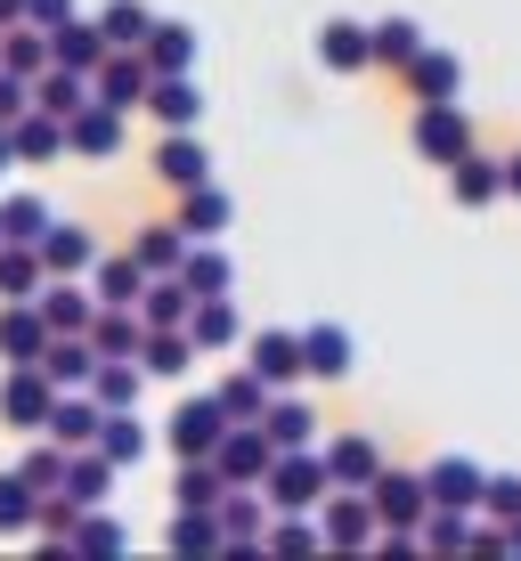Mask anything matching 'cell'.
<instances>
[{
	"label": "cell",
	"instance_id": "obj_54",
	"mask_svg": "<svg viewBox=\"0 0 521 561\" xmlns=\"http://www.w3.org/2000/svg\"><path fill=\"white\" fill-rule=\"evenodd\" d=\"M73 16V0H25V25H42V33H57Z\"/></svg>",
	"mask_w": 521,
	"mask_h": 561
},
{
	"label": "cell",
	"instance_id": "obj_36",
	"mask_svg": "<svg viewBox=\"0 0 521 561\" xmlns=\"http://www.w3.org/2000/svg\"><path fill=\"white\" fill-rule=\"evenodd\" d=\"M90 448H99L114 472H123V463H139V456H147V423L131 415V408H106V423H99V439H90Z\"/></svg>",
	"mask_w": 521,
	"mask_h": 561
},
{
	"label": "cell",
	"instance_id": "obj_25",
	"mask_svg": "<svg viewBox=\"0 0 521 561\" xmlns=\"http://www.w3.org/2000/svg\"><path fill=\"white\" fill-rule=\"evenodd\" d=\"M220 496H228V472L212 456H180V480H171V505H188V513H220Z\"/></svg>",
	"mask_w": 521,
	"mask_h": 561
},
{
	"label": "cell",
	"instance_id": "obj_42",
	"mask_svg": "<svg viewBox=\"0 0 521 561\" xmlns=\"http://www.w3.org/2000/svg\"><path fill=\"white\" fill-rule=\"evenodd\" d=\"M188 309H196L188 277H147V294H139V318L147 325H188Z\"/></svg>",
	"mask_w": 521,
	"mask_h": 561
},
{
	"label": "cell",
	"instance_id": "obj_17",
	"mask_svg": "<svg viewBox=\"0 0 521 561\" xmlns=\"http://www.w3.org/2000/svg\"><path fill=\"white\" fill-rule=\"evenodd\" d=\"M318 456H326V480H335V489H366V480L383 472V448H375L366 432H342V439H326Z\"/></svg>",
	"mask_w": 521,
	"mask_h": 561
},
{
	"label": "cell",
	"instance_id": "obj_3",
	"mask_svg": "<svg viewBox=\"0 0 521 561\" xmlns=\"http://www.w3.org/2000/svg\"><path fill=\"white\" fill-rule=\"evenodd\" d=\"M318 529H326V546H335V553H366V546H375V529H383L375 496H366V489H326Z\"/></svg>",
	"mask_w": 521,
	"mask_h": 561
},
{
	"label": "cell",
	"instance_id": "obj_48",
	"mask_svg": "<svg viewBox=\"0 0 521 561\" xmlns=\"http://www.w3.org/2000/svg\"><path fill=\"white\" fill-rule=\"evenodd\" d=\"M0 237L42 244V237H49V204H42V196H9V204H0Z\"/></svg>",
	"mask_w": 521,
	"mask_h": 561
},
{
	"label": "cell",
	"instance_id": "obj_51",
	"mask_svg": "<svg viewBox=\"0 0 521 561\" xmlns=\"http://www.w3.org/2000/svg\"><path fill=\"white\" fill-rule=\"evenodd\" d=\"M66 456H73V448H57V439L42 432V439H33V448H25V456H16V472H25V480H33V489H42V496H49V489H57V480H66Z\"/></svg>",
	"mask_w": 521,
	"mask_h": 561
},
{
	"label": "cell",
	"instance_id": "obj_31",
	"mask_svg": "<svg viewBox=\"0 0 521 561\" xmlns=\"http://www.w3.org/2000/svg\"><path fill=\"white\" fill-rule=\"evenodd\" d=\"M106 489H114V463L99 456V448H73L66 456V480H57V496H73V505H106Z\"/></svg>",
	"mask_w": 521,
	"mask_h": 561
},
{
	"label": "cell",
	"instance_id": "obj_43",
	"mask_svg": "<svg viewBox=\"0 0 521 561\" xmlns=\"http://www.w3.org/2000/svg\"><path fill=\"white\" fill-rule=\"evenodd\" d=\"M171 546L180 553H228V537H220V513H188V505H171Z\"/></svg>",
	"mask_w": 521,
	"mask_h": 561
},
{
	"label": "cell",
	"instance_id": "obj_15",
	"mask_svg": "<svg viewBox=\"0 0 521 561\" xmlns=\"http://www.w3.org/2000/svg\"><path fill=\"white\" fill-rule=\"evenodd\" d=\"M9 147H16V163H57V154H66V114L25 106V114L9 123Z\"/></svg>",
	"mask_w": 521,
	"mask_h": 561
},
{
	"label": "cell",
	"instance_id": "obj_27",
	"mask_svg": "<svg viewBox=\"0 0 521 561\" xmlns=\"http://www.w3.org/2000/svg\"><path fill=\"white\" fill-rule=\"evenodd\" d=\"M42 318H49V334H90L99 294H82L73 277H49V285H42Z\"/></svg>",
	"mask_w": 521,
	"mask_h": 561
},
{
	"label": "cell",
	"instance_id": "obj_1",
	"mask_svg": "<svg viewBox=\"0 0 521 561\" xmlns=\"http://www.w3.org/2000/svg\"><path fill=\"white\" fill-rule=\"evenodd\" d=\"M326 456H310V448H278L269 456V472H261V496H269V513H310V505H326Z\"/></svg>",
	"mask_w": 521,
	"mask_h": 561
},
{
	"label": "cell",
	"instance_id": "obj_58",
	"mask_svg": "<svg viewBox=\"0 0 521 561\" xmlns=\"http://www.w3.org/2000/svg\"><path fill=\"white\" fill-rule=\"evenodd\" d=\"M506 553H521V520H506Z\"/></svg>",
	"mask_w": 521,
	"mask_h": 561
},
{
	"label": "cell",
	"instance_id": "obj_19",
	"mask_svg": "<svg viewBox=\"0 0 521 561\" xmlns=\"http://www.w3.org/2000/svg\"><path fill=\"white\" fill-rule=\"evenodd\" d=\"M99 423H106V408H99L90 391H57V408H49L42 432L57 439V448H90V439H99Z\"/></svg>",
	"mask_w": 521,
	"mask_h": 561
},
{
	"label": "cell",
	"instance_id": "obj_34",
	"mask_svg": "<svg viewBox=\"0 0 521 561\" xmlns=\"http://www.w3.org/2000/svg\"><path fill=\"white\" fill-rule=\"evenodd\" d=\"M99 57H106V33H99V16H66V25L49 33V66H82V73H99Z\"/></svg>",
	"mask_w": 521,
	"mask_h": 561
},
{
	"label": "cell",
	"instance_id": "obj_23",
	"mask_svg": "<svg viewBox=\"0 0 521 561\" xmlns=\"http://www.w3.org/2000/svg\"><path fill=\"white\" fill-rule=\"evenodd\" d=\"M156 180L163 187H196V180H212V154L196 147V130H163V147H156Z\"/></svg>",
	"mask_w": 521,
	"mask_h": 561
},
{
	"label": "cell",
	"instance_id": "obj_49",
	"mask_svg": "<svg viewBox=\"0 0 521 561\" xmlns=\"http://www.w3.org/2000/svg\"><path fill=\"white\" fill-rule=\"evenodd\" d=\"M261 546H269V553H318V546H326V529H318L310 513H278Z\"/></svg>",
	"mask_w": 521,
	"mask_h": 561
},
{
	"label": "cell",
	"instance_id": "obj_32",
	"mask_svg": "<svg viewBox=\"0 0 521 561\" xmlns=\"http://www.w3.org/2000/svg\"><path fill=\"white\" fill-rule=\"evenodd\" d=\"M90 261H99V237H90V228L49 220V237H42V268H49V277H82Z\"/></svg>",
	"mask_w": 521,
	"mask_h": 561
},
{
	"label": "cell",
	"instance_id": "obj_21",
	"mask_svg": "<svg viewBox=\"0 0 521 561\" xmlns=\"http://www.w3.org/2000/svg\"><path fill=\"white\" fill-rule=\"evenodd\" d=\"M188 228L180 220H156V228H139V237H131V261L147 268V277H180V261H188Z\"/></svg>",
	"mask_w": 521,
	"mask_h": 561
},
{
	"label": "cell",
	"instance_id": "obj_30",
	"mask_svg": "<svg viewBox=\"0 0 521 561\" xmlns=\"http://www.w3.org/2000/svg\"><path fill=\"white\" fill-rule=\"evenodd\" d=\"M42 285H49L42 244H16V237H0V301H33Z\"/></svg>",
	"mask_w": 521,
	"mask_h": 561
},
{
	"label": "cell",
	"instance_id": "obj_28",
	"mask_svg": "<svg viewBox=\"0 0 521 561\" xmlns=\"http://www.w3.org/2000/svg\"><path fill=\"white\" fill-rule=\"evenodd\" d=\"M139 57H147L156 73H188V66H196V25L156 16V25H147V42H139Z\"/></svg>",
	"mask_w": 521,
	"mask_h": 561
},
{
	"label": "cell",
	"instance_id": "obj_4",
	"mask_svg": "<svg viewBox=\"0 0 521 561\" xmlns=\"http://www.w3.org/2000/svg\"><path fill=\"white\" fill-rule=\"evenodd\" d=\"M366 496H375V520H383V529H423V513H432L423 472H392V463L366 480Z\"/></svg>",
	"mask_w": 521,
	"mask_h": 561
},
{
	"label": "cell",
	"instance_id": "obj_53",
	"mask_svg": "<svg viewBox=\"0 0 521 561\" xmlns=\"http://www.w3.org/2000/svg\"><path fill=\"white\" fill-rule=\"evenodd\" d=\"M25 106H33V73H9V66H0V123H16Z\"/></svg>",
	"mask_w": 521,
	"mask_h": 561
},
{
	"label": "cell",
	"instance_id": "obj_52",
	"mask_svg": "<svg viewBox=\"0 0 521 561\" xmlns=\"http://www.w3.org/2000/svg\"><path fill=\"white\" fill-rule=\"evenodd\" d=\"M480 513L506 529V520H521V472H489L480 480Z\"/></svg>",
	"mask_w": 521,
	"mask_h": 561
},
{
	"label": "cell",
	"instance_id": "obj_13",
	"mask_svg": "<svg viewBox=\"0 0 521 561\" xmlns=\"http://www.w3.org/2000/svg\"><path fill=\"white\" fill-rule=\"evenodd\" d=\"M196 358H204V351H196V334H188V325H147V342H139L147 382H180Z\"/></svg>",
	"mask_w": 521,
	"mask_h": 561
},
{
	"label": "cell",
	"instance_id": "obj_12",
	"mask_svg": "<svg viewBox=\"0 0 521 561\" xmlns=\"http://www.w3.org/2000/svg\"><path fill=\"white\" fill-rule=\"evenodd\" d=\"M449 196L465 204V211L497 204V196H506V163H497V154H480V147H465V154L449 163Z\"/></svg>",
	"mask_w": 521,
	"mask_h": 561
},
{
	"label": "cell",
	"instance_id": "obj_2",
	"mask_svg": "<svg viewBox=\"0 0 521 561\" xmlns=\"http://www.w3.org/2000/svg\"><path fill=\"white\" fill-rule=\"evenodd\" d=\"M49 408H57V382H49V366H42V358H33V366H9V375H0V423H9V432H42Z\"/></svg>",
	"mask_w": 521,
	"mask_h": 561
},
{
	"label": "cell",
	"instance_id": "obj_40",
	"mask_svg": "<svg viewBox=\"0 0 521 561\" xmlns=\"http://www.w3.org/2000/svg\"><path fill=\"white\" fill-rule=\"evenodd\" d=\"M228 220H237V204H228L212 180H196V187H188V204H180V228H188V237H220Z\"/></svg>",
	"mask_w": 521,
	"mask_h": 561
},
{
	"label": "cell",
	"instance_id": "obj_38",
	"mask_svg": "<svg viewBox=\"0 0 521 561\" xmlns=\"http://www.w3.org/2000/svg\"><path fill=\"white\" fill-rule=\"evenodd\" d=\"M180 277H188V294H196V301H212V294H228V285H237V268H228V253H220V244H188V261H180Z\"/></svg>",
	"mask_w": 521,
	"mask_h": 561
},
{
	"label": "cell",
	"instance_id": "obj_10",
	"mask_svg": "<svg viewBox=\"0 0 521 561\" xmlns=\"http://www.w3.org/2000/svg\"><path fill=\"white\" fill-rule=\"evenodd\" d=\"M42 351H49L42 294H33V301H0V358H9V366H33Z\"/></svg>",
	"mask_w": 521,
	"mask_h": 561
},
{
	"label": "cell",
	"instance_id": "obj_35",
	"mask_svg": "<svg viewBox=\"0 0 521 561\" xmlns=\"http://www.w3.org/2000/svg\"><path fill=\"white\" fill-rule=\"evenodd\" d=\"M188 334H196V351H237L245 318H237V301H228V294H212V301L188 309Z\"/></svg>",
	"mask_w": 521,
	"mask_h": 561
},
{
	"label": "cell",
	"instance_id": "obj_39",
	"mask_svg": "<svg viewBox=\"0 0 521 561\" xmlns=\"http://www.w3.org/2000/svg\"><path fill=\"white\" fill-rule=\"evenodd\" d=\"M261 432L278 439V448H310V439H318V415H310V399H278V391H269Z\"/></svg>",
	"mask_w": 521,
	"mask_h": 561
},
{
	"label": "cell",
	"instance_id": "obj_5",
	"mask_svg": "<svg viewBox=\"0 0 521 561\" xmlns=\"http://www.w3.org/2000/svg\"><path fill=\"white\" fill-rule=\"evenodd\" d=\"M269 456H278V439H269L261 423H228V432H220V448H212V463L228 472V489H261Z\"/></svg>",
	"mask_w": 521,
	"mask_h": 561
},
{
	"label": "cell",
	"instance_id": "obj_8",
	"mask_svg": "<svg viewBox=\"0 0 521 561\" xmlns=\"http://www.w3.org/2000/svg\"><path fill=\"white\" fill-rule=\"evenodd\" d=\"M163 432H171V456H212V448H220V432H228V408L212 391L204 399H180Z\"/></svg>",
	"mask_w": 521,
	"mask_h": 561
},
{
	"label": "cell",
	"instance_id": "obj_29",
	"mask_svg": "<svg viewBox=\"0 0 521 561\" xmlns=\"http://www.w3.org/2000/svg\"><path fill=\"white\" fill-rule=\"evenodd\" d=\"M318 57L335 73H366V66H375V33L351 25V16H335V25H318Z\"/></svg>",
	"mask_w": 521,
	"mask_h": 561
},
{
	"label": "cell",
	"instance_id": "obj_6",
	"mask_svg": "<svg viewBox=\"0 0 521 561\" xmlns=\"http://www.w3.org/2000/svg\"><path fill=\"white\" fill-rule=\"evenodd\" d=\"M465 147H473V114L456 106V99L416 106V154H423V163H456Z\"/></svg>",
	"mask_w": 521,
	"mask_h": 561
},
{
	"label": "cell",
	"instance_id": "obj_11",
	"mask_svg": "<svg viewBox=\"0 0 521 561\" xmlns=\"http://www.w3.org/2000/svg\"><path fill=\"white\" fill-rule=\"evenodd\" d=\"M351 366H359L351 325H302V375H310V382H342Z\"/></svg>",
	"mask_w": 521,
	"mask_h": 561
},
{
	"label": "cell",
	"instance_id": "obj_18",
	"mask_svg": "<svg viewBox=\"0 0 521 561\" xmlns=\"http://www.w3.org/2000/svg\"><path fill=\"white\" fill-rule=\"evenodd\" d=\"M90 294H99V309H139L147 268L131 261V253H99V261H90Z\"/></svg>",
	"mask_w": 521,
	"mask_h": 561
},
{
	"label": "cell",
	"instance_id": "obj_57",
	"mask_svg": "<svg viewBox=\"0 0 521 561\" xmlns=\"http://www.w3.org/2000/svg\"><path fill=\"white\" fill-rule=\"evenodd\" d=\"M506 196H521V154H513V163H506Z\"/></svg>",
	"mask_w": 521,
	"mask_h": 561
},
{
	"label": "cell",
	"instance_id": "obj_22",
	"mask_svg": "<svg viewBox=\"0 0 521 561\" xmlns=\"http://www.w3.org/2000/svg\"><path fill=\"white\" fill-rule=\"evenodd\" d=\"M147 114H156L163 130H196V114H204V90L188 82V73H156V82H147Z\"/></svg>",
	"mask_w": 521,
	"mask_h": 561
},
{
	"label": "cell",
	"instance_id": "obj_24",
	"mask_svg": "<svg viewBox=\"0 0 521 561\" xmlns=\"http://www.w3.org/2000/svg\"><path fill=\"white\" fill-rule=\"evenodd\" d=\"M253 375L269 382V391H285V382H302V334H285V325H269V334H253Z\"/></svg>",
	"mask_w": 521,
	"mask_h": 561
},
{
	"label": "cell",
	"instance_id": "obj_26",
	"mask_svg": "<svg viewBox=\"0 0 521 561\" xmlns=\"http://www.w3.org/2000/svg\"><path fill=\"white\" fill-rule=\"evenodd\" d=\"M90 99H99V82H90L82 66H42L33 73V106H49V114H82Z\"/></svg>",
	"mask_w": 521,
	"mask_h": 561
},
{
	"label": "cell",
	"instance_id": "obj_46",
	"mask_svg": "<svg viewBox=\"0 0 521 561\" xmlns=\"http://www.w3.org/2000/svg\"><path fill=\"white\" fill-rule=\"evenodd\" d=\"M0 66H9V73H42L49 66V33L42 25H9V33H0Z\"/></svg>",
	"mask_w": 521,
	"mask_h": 561
},
{
	"label": "cell",
	"instance_id": "obj_33",
	"mask_svg": "<svg viewBox=\"0 0 521 561\" xmlns=\"http://www.w3.org/2000/svg\"><path fill=\"white\" fill-rule=\"evenodd\" d=\"M220 537H228V553L261 546V537H269V496H245V489H228V496H220Z\"/></svg>",
	"mask_w": 521,
	"mask_h": 561
},
{
	"label": "cell",
	"instance_id": "obj_44",
	"mask_svg": "<svg viewBox=\"0 0 521 561\" xmlns=\"http://www.w3.org/2000/svg\"><path fill=\"white\" fill-rule=\"evenodd\" d=\"M228 408V423H261L269 415V382L253 375V366H245V375H220V391H212Z\"/></svg>",
	"mask_w": 521,
	"mask_h": 561
},
{
	"label": "cell",
	"instance_id": "obj_7",
	"mask_svg": "<svg viewBox=\"0 0 521 561\" xmlns=\"http://www.w3.org/2000/svg\"><path fill=\"white\" fill-rule=\"evenodd\" d=\"M99 106H114V114H131V106H147V82H156V66H147L139 49H106L99 57Z\"/></svg>",
	"mask_w": 521,
	"mask_h": 561
},
{
	"label": "cell",
	"instance_id": "obj_14",
	"mask_svg": "<svg viewBox=\"0 0 521 561\" xmlns=\"http://www.w3.org/2000/svg\"><path fill=\"white\" fill-rule=\"evenodd\" d=\"M480 463L473 456H440V463H423V489H432V505H456V513H480Z\"/></svg>",
	"mask_w": 521,
	"mask_h": 561
},
{
	"label": "cell",
	"instance_id": "obj_9",
	"mask_svg": "<svg viewBox=\"0 0 521 561\" xmlns=\"http://www.w3.org/2000/svg\"><path fill=\"white\" fill-rule=\"evenodd\" d=\"M66 154H82V163H114L123 154V114L90 99L82 114H66Z\"/></svg>",
	"mask_w": 521,
	"mask_h": 561
},
{
	"label": "cell",
	"instance_id": "obj_50",
	"mask_svg": "<svg viewBox=\"0 0 521 561\" xmlns=\"http://www.w3.org/2000/svg\"><path fill=\"white\" fill-rule=\"evenodd\" d=\"M123 546H131V529H123L114 513H99V505H90L82 520H73V553H123Z\"/></svg>",
	"mask_w": 521,
	"mask_h": 561
},
{
	"label": "cell",
	"instance_id": "obj_45",
	"mask_svg": "<svg viewBox=\"0 0 521 561\" xmlns=\"http://www.w3.org/2000/svg\"><path fill=\"white\" fill-rule=\"evenodd\" d=\"M147 25H156V16H147V0H106V9H99L106 49H139V42H147Z\"/></svg>",
	"mask_w": 521,
	"mask_h": 561
},
{
	"label": "cell",
	"instance_id": "obj_20",
	"mask_svg": "<svg viewBox=\"0 0 521 561\" xmlns=\"http://www.w3.org/2000/svg\"><path fill=\"white\" fill-rule=\"evenodd\" d=\"M42 366H49L57 391H90V375H99V342H90V334H49Z\"/></svg>",
	"mask_w": 521,
	"mask_h": 561
},
{
	"label": "cell",
	"instance_id": "obj_41",
	"mask_svg": "<svg viewBox=\"0 0 521 561\" xmlns=\"http://www.w3.org/2000/svg\"><path fill=\"white\" fill-rule=\"evenodd\" d=\"M33 513H42V489L25 472H0V537H33Z\"/></svg>",
	"mask_w": 521,
	"mask_h": 561
},
{
	"label": "cell",
	"instance_id": "obj_56",
	"mask_svg": "<svg viewBox=\"0 0 521 561\" xmlns=\"http://www.w3.org/2000/svg\"><path fill=\"white\" fill-rule=\"evenodd\" d=\"M16 171V147H9V123H0V180Z\"/></svg>",
	"mask_w": 521,
	"mask_h": 561
},
{
	"label": "cell",
	"instance_id": "obj_37",
	"mask_svg": "<svg viewBox=\"0 0 521 561\" xmlns=\"http://www.w3.org/2000/svg\"><path fill=\"white\" fill-rule=\"evenodd\" d=\"M90 342H99V358H139L147 318L139 309H99V318H90Z\"/></svg>",
	"mask_w": 521,
	"mask_h": 561
},
{
	"label": "cell",
	"instance_id": "obj_47",
	"mask_svg": "<svg viewBox=\"0 0 521 561\" xmlns=\"http://www.w3.org/2000/svg\"><path fill=\"white\" fill-rule=\"evenodd\" d=\"M366 33H375V66H408V57L423 49L416 16H383V25H366Z\"/></svg>",
	"mask_w": 521,
	"mask_h": 561
},
{
	"label": "cell",
	"instance_id": "obj_55",
	"mask_svg": "<svg viewBox=\"0 0 521 561\" xmlns=\"http://www.w3.org/2000/svg\"><path fill=\"white\" fill-rule=\"evenodd\" d=\"M9 25H25V0H0V33Z\"/></svg>",
	"mask_w": 521,
	"mask_h": 561
},
{
	"label": "cell",
	"instance_id": "obj_16",
	"mask_svg": "<svg viewBox=\"0 0 521 561\" xmlns=\"http://www.w3.org/2000/svg\"><path fill=\"white\" fill-rule=\"evenodd\" d=\"M399 73H408L416 106H440V99H456V90H465V66H456L449 49H432V42H423V49H416V57H408Z\"/></svg>",
	"mask_w": 521,
	"mask_h": 561
}]
</instances>
